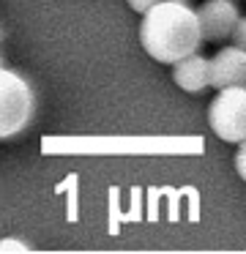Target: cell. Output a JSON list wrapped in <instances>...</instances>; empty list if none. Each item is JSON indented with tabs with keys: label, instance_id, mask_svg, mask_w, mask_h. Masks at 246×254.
I'll return each instance as SVG.
<instances>
[{
	"label": "cell",
	"instance_id": "cell-1",
	"mask_svg": "<svg viewBox=\"0 0 246 254\" xmlns=\"http://www.w3.org/2000/svg\"><path fill=\"white\" fill-rule=\"evenodd\" d=\"M140 44L153 61L172 66L175 61L200 50V25L191 6L159 0L148 11H142Z\"/></svg>",
	"mask_w": 246,
	"mask_h": 254
},
{
	"label": "cell",
	"instance_id": "cell-2",
	"mask_svg": "<svg viewBox=\"0 0 246 254\" xmlns=\"http://www.w3.org/2000/svg\"><path fill=\"white\" fill-rule=\"evenodd\" d=\"M36 112V96L27 79L0 66V139H11L25 131Z\"/></svg>",
	"mask_w": 246,
	"mask_h": 254
},
{
	"label": "cell",
	"instance_id": "cell-3",
	"mask_svg": "<svg viewBox=\"0 0 246 254\" xmlns=\"http://www.w3.org/2000/svg\"><path fill=\"white\" fill-rule=\"evenodd\" d=\"M208 123L213 134L224 142L241 145L246 139V90L244 85L219 88L216 99L208 107Z\"/></svg>",
	"mask_w": 246,
	"mask_h": 254
},
{
	"label": "cell",
	"instance_id": "cell-4",
	"mask_svg": "<svg viewBox=\"0 0 246 254\" xmlns=\"http://www.w3.org/2000/svg\"><path fill=\"white\" fill-rule=\"evenodd\" d=\"M194 14L202 41H224L238 19L235 0H205Z\"/></svg>",
	"mask_w": 246,
	"mask_h": 254
},
{
	"label": "cell",
	"instance_id": "cell-5",
	"mask_svg": "<svg viewBox=\"0 0 246 254\" xmlns=\"http://www.w3.org/2000/svg\"><path fill=\"white\" fill-rule=\"evenodd\" d=\"M246 79V52L241 47H224L213 58H208V85L211 88H230L244 85Z\"/></svg>",
	"mask_w": 246,
	"mask_h": 254
},
{
	"label": "cell",
	"instance_id": "cell-6",
	"mask_svg": "<svg viewBox=\"0 0 246 254\" xmlns=\"http://www.w3.org/2000/svg\"><path fill=\"white\" fill-rule=\"evenodd\" d=\"M172 82L186 93H202L208 88V58L200 50L172 63Z\"/></svg>",
	"mask_w": 246,
	"mask_h": 254
},
{
	"label": "cell",
	"instance_id": "cell-7",
	"mask_svg": "<svg viewBox=\"0 0 246 254\" xmlns=\"http://www.w3.org/2000/svg\"><path fill=\"white\" fill-rule=\"evenodd\" d=\"M227 39L233 41V47H241V50L246 47V19L241 17V14H238V19H235V25H233Z\"/></svg>",
	"mask_w": 246,
	"mask_h": 254
},
{
	"label": "cell",
	"instance_id": "cell-8",
	"mask_svg": "<svg viewBox=\"0 0 246 254\" xmlns=\"http://www.w3.org/2000/svg\"><path fill=\"white\" fill-rule=\"evenodd\" d=\"M0 252H30L25 241H16V238H3L0 241Z\"/></svg>",
	"mask_w": 246,
	"mask_h": 254
},
{
	"label": "cell",
	"instance_id": "cell-9",
	"mask_svg": "<svg viewBox=\"0 0 246 254\" xmlns=\"http://www.w3.org/2000/svg\"><path fill=\"white\" fill-rule=\"evenodd\" d=\"M235 170H238L241 178H246V148H244V142H241L238 153H235Z\"/></svg>",
	"mask_w": 246,
	"mask_h": 254
},
{
	"label": "cell",
	"instance_id": "cell-10",
	"mask_svg": "<svg viewBox=\"0 0 246 254\" xmlns=\"http://www.w3.org/2000/svg\"><path fill=\"white\" fill-rule=\"evenodd\" d=\"M131 6V11H137V14H142V11H148V8L153 6V3H159V0H126Z\"/></svg>",
	"mask_w": 246,
	"mask_h": 254
},
{
	"label": "cell",
	"instance_id": "cell-11",
	"mask_svg": "<svg viewBox=\"0 0 246 254\" xmlns=\"http://www.w3.org/2000/svg\"><path fill=\"white\" fill-rule=\"evenodd\" d=\"M169 3H183V6H189V0H169Z\"/></svg>",
	"mask_w": 246,
	"mask_h": 254
},
{
	"label": "cell",
	"instance_id": "cell-12",
	"mask_svg": "<svg viewBox=\"0 0 246 254\" xmlns=\"http://www.w3.org/2000/svg\"><path fill=\"white\" fill-rule=\"evenodd\" d=\"M0 66H3V55H0Z\"/></svg>",
	"mask_w": 246,
	"mask_h": 254
},
{
	"label": "cell",
	"instance_id": "cell-13",
	"mask_svg": "<svg viewBox=\"0 0 246 254\" xmlns=\"http://www.w3.org/2000/svg\"><path fill=\"white\" fill-rule=\"evenodd\" d=\"M0 41H3V30H0Z\"/></svg>",
	"mask_w": 246,
	"mask_h": 254
}]
</instances>
